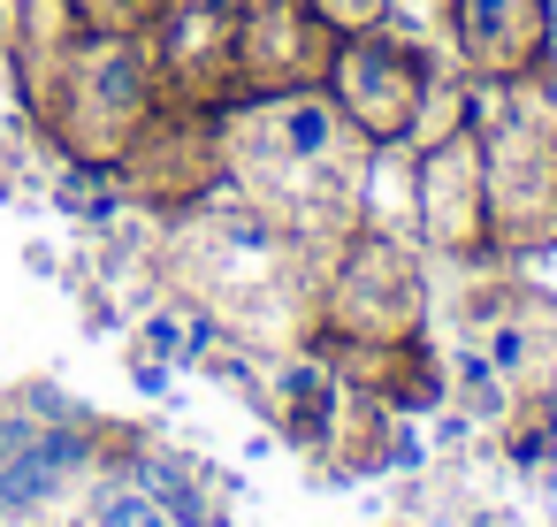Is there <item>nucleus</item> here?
<instances>
[{
  "label": "nucleus",
  "instance_id": "nucleus-1",
  "mask_svg": "<svg viewBox=\"0 0 557 527\" xmlns=\"http://www.w3.org/2000/svg\"><path fill=\"white\" fill-rule=\"evenodd\" d=\"M62 489V458L32 436L16 458H0V512H32V504H47Z\"/></svg>",
  "mask_w": 557,
  "mask_h": 527
},
{
  "label": "nucleus",
  "instance_id": "nucleus-2",
  "mask_svg": "<svg viewBox=\"0 0 557 527\" xmlns=\"http://www.w3.org/2000/svg\"><path fill=\"white\" fill-rule=\"evenodd\" d=\"M100 527H161V504H153V497H115V504L100 512Z\"/></svg>",
  "mask_w": 557,
  "mask_h": 527
},
{
  "label": "nucleus",
  "instance_id": "nucleus-3",
  "mask_svg": "<svg viewBox=\"0 0 557 527\" xmlns=\"http://www.w3.org/2000/svg\"><path fill=\"white\" fill-rule=\"evenodd\" d=\"M24 443H32V428H24V420H16V413H0V458H16V451H24Z\"/></svg>",
  "mask_w": 557,
  "mask_h": 527
}]
</instances>
